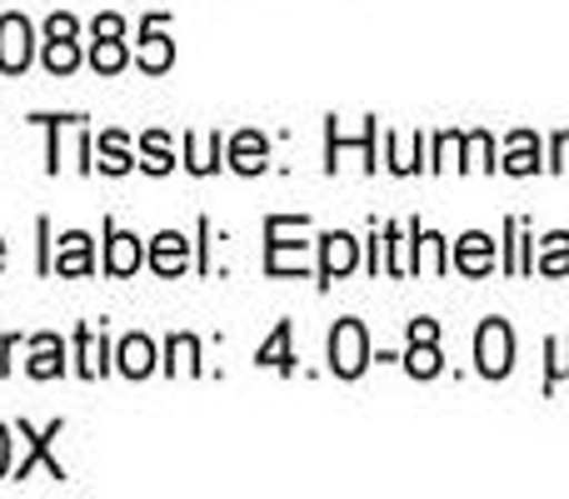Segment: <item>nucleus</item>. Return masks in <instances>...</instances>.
<instances>
[{
	"label": "nucleus",
	"mask_w": 569,
	"mask_h": 499,
	"mask_svg": "<svg viewBox=\"0 0 569 499\" xmlns=\"http://www.w3.org/2000/svg\"><path fill=\"white\" fill-rule=\"evenodd\" d=\"M300 236H310V216H266V275H305L310 270V246Z\"/></svg>",
	"instance_id": "f257e3e1"
},
{
	"label": "nucleus",
	"mask_w": 569,
	"mask_h": 499,
	"mask_svg": "<svg viewBox=\"0 0 569 499\" xmlns=\"http://www.w3.org/2000/svg\"><path fill=\"white\" fill-rule=\"evenodd\" d=\"M60 430H66V420H50L46 430H36L30 420H16V435L26 440V455H20V460L10 465V480H30L36 470H46L50 480L66 485V465L56 460V440H60Z\"/></svg>",
	"instance_id": "f03ea898"
},
{
	"label": "nucleus",
	"mask_w": 569,
	"mask_h": 499,
	"mask_svg": "<svg viewBox=\"0 0 569 499\" xmlns=\"http://www.w3.org/2000/svg\"><path fill=\"white\" fill-rule=\"evenodd\" d=\"M325 360H330V375H340V380H360L365 370H370V335H365V320H355V315H345V320H335L330 340H325Z\"/></svg>",
	"instance_id": "7ed1b4c3"
},
{
	"label": "nucleus",
	"mask_w": 569,
	"mask_h": 499,
	"mask_svg": "<svg viewBox=\"0 0 569 499\" xmlns=\"http://www.w3.org/2000/svg\"><path fill=\"white\" fill-rule=\"evenodd\" d=\"M475 370H480L485 380H505V375L515 370V330H510V320L490 315V320L475 330Z\"/></svg>",
	"instance_id": "20e7f679"
},
{
	"label": "nucleus",
	"mask_w": 569,
	"mask_h": 499,
	"mask_svg": "<svg viewBox=\"0 0 569 499\" xmlns=\"http://www.w3.org/2000/svg\"><path fill=\"white\" fill-rule=\"evenodd\" d=\"M136 66L146 76H166L176 66V40H170V16L166 10H150L140 20V46H136Z\"/></svg>",
	"instance_id": "39448f33"
},
{
	"label": "nucleus",
	"mask_w": 569,
	"mask_h": 499,
	"mask_svg": "<svg viewBox=\"0 0 569 499\" xmlns=\"http://www.w3.org/2000/svg\"><path fill=\"white\" fill-rule=\"evenodd\" d=\"M36 60V26L20 10L0 16V76H26Z\"/></svg>",
	"instance_id": "423d86ee"
},
{
	"label": "nucleus",
	"mask_w": 569,
	"mask_h": 499,
	"mask_svg": "<svg viewBox=\"0 0 569 499\" xmlns=\"http://www.w3.org/2000/svg\"><path fill=\"white\" fill-rule=\"evenodd\" d=\"M360 265V240L350 236V230H325L320 236V265H315V275H320V290H330L335 280H345V275Z\"/></svg>",
	"instance_id": "0eeeda50"
},
{
	"label": "nucleus",
	"mask_w": 569,
	"mask_h": 499,
	"mask_svg": "<svg viewBox=\"0 0 569 499\" xmlns=\"http://www.w3.org/2000/svg\"><path fill=\"white\" fill-rule=\"evenodd\" d=\"M76 375L80 380H100V375L116 365V345H110V335L100 330V325H76Z\"/></svg>",
	"instance_id": "6e6552de"
},
{
	"label": "nucleus",
	"mask_w": 569,
	"mask_h": 499,
	"mask_svg": "<svg viewBox=\"0 0 569 499\" xmlns=\"http://www.w3.org/2000/svg\"><path fill=\"white\" fill-rule=\"evenodd\" d=\"M50 275H60V280H86V275H96V240H90L86 230H66V236H56Z\"/></svg>",
	"instance_id": "1a4fd4ad"
},
{
	"label": "nucleus",
	"mask_w": 569,
	"mask_h": 499,
	"mask_svg": "<svg viewBox=\"0 0 569 499\" xmlns=\"http://www.w3.org/2000/svg\"><path fill=\"white\" fill-rule=\"evenodd\" d=\"M325 130H330V150H325V170H340V146L345 150H360V160H365V176H375V170H380V146H375V140H380V120L375 116H365V136L360 140H340V120H325Z\"/></svg>",
	"instance_id": "9d476101"
},
{
	"label": "nucleus",
	"mask_w": 569,
	"mask_h": 499,
	"mask_svg": "<svg viewBox=\"0 0 569 499\" xmlns=\"http://www.w3.org/2000/svg\"><path fill=\"white\" fill-rule=\"evenodd\" d=\"M450 265L465 275V280H485V275L500 265V250H495V240L485 236V230H470V236H460L450 246Z\"/></svg>",
	"instance_id": "9b49d317"
},
{
	"label": "nucleus",
	"mask_w": 569,
	"mask_h": 499,
	"mask_svg": "<svg viewBox=\"0 0 569 499\" xmlns=\"http://www.w3.org/2000/svg\"><path fill=\"white\" fill-rule=\"evenodd\" d=\"M190 240L180 236V230H160L156 240H150V250H146V265L160 275V280H176V275H186L190 270Z\"/></svg>",
	"instance_id": "f8f14e48"
},
{
	"label": "nucleus",
	"mask_w": 569,
	"mask_h": 499,
	"mask_svg": "<svg viewBox=\"0 0 569 499\" xmlns=\"http://www.w3.org/2000/svg\"><path fill=\"white\" fill-rule=\"evenodd\" d=\"M140 265H146V246H140V236H130V230H120L116 220L106 216V275H116V280H126V275H136Z\"/></svg>",
	"instance_id": "ddd939ff"
},
{
	"label": "nucleus",
	"mask_w": 569,
	"mask_h": 499,
	"mask_svg": "<svg viewBox=\"0 0 569 499\" xmlns=\"http://www.w3.org/2000/svg\"><path fill=\"white\" fill-rule=\"evenodd\" d=\"M226 166L236 170V176H266L270 166V140L260 136V130H236L226 146Z\"/></svg>",
	"instance_id": "4468645a"
},
{
	"label": "nucleus",
	"mask_w": 569,
	"mask_h": 499,
	"mask_svg": "<svg viewBox=\"0 0 569 499\" xmlns=\"http://www.w3.org/2000/svg\"><path fill=\"white\" fill-rule=\"evenodd\" d=\"M505 176H540L545 170V146H540V136L535 130H510L505 136Z\"/></svg>",
	"instance_id": "2eb2a0df"
},
{
	"label": "nucleus",
	"mask_w": 569,
	"mask_h": 499,
	"mask_svg": "<svg viewBox=\"0 0 569 499\" xmlns=\"http://www.w3.org/2000/svg\"><path fill=\"white\" fill-rule=\"evenodd\" d=\"M116 370L126 375V380H146V375H156L160 370V350H156V340L150 335H126V340L116 345Z\"/></svg>",
	"instance_id": "dca6fc26"
},
{
	"label": "nucleus",
	"mask_w": 569,
	"mask_h": 499,
	"mask_svg": "<svg viewBox=\"0 0 569 499\" xmlns=\"http://www.w3.org/2000/svg\"><path fill=\"white\" fill-rule=\"evenodd\" d=\"M30 380H60L66 375V340L56 330L30 335V360H26Z\"/></svg>",
	"instance_id": "f3484780"
},
{
	"label": "nucleus",
	"mask_w": 569,
	"mask_h": 499,
	"mask_svg": "<svg viewBox=\"0 0 569 499\" xmlns=\"http://www.w3.org/2000/svg\"><path fill=\"white\" fill-rule=\"evenodd\" d=\"M220 166H226V136H220V130H210V136L186 130V170L190 176H216Z\"/></svg>",
	"instance_id": "a211bd4d"
},
{
	"label": "nucleus",
	"mask_w": 569,
	"mask_h": 499,
	"mask_svg": "<svg viewBox=\"0 0 569 499\" xmlns=\"http://www.w3.org/2000/svg\"><path fill=\"white\" fill-rule=\"evenodd\" d=\"M140 160L136 150H130L126 130H100L96 136V170H106V176H130Z\"/></svg>",
	"instance_id": "6ab92c4d"
},
{
	"label": "nucleus",
	"mask_w": 569,
	"mask_h": 499,
	"mask_svg": "<svg viewBox=\"0 0 569 499\" xmlns=\"http://www.w3.org/2000/svg\"><path fill=\"white\" fill-rule=\"evenodd\" d=\"M295 325L290 320H280L276 330L266 335V345L256 350V365L260 370H276V375H295Z\"/></svg>",
	"instance_id": "aec40b11"
},
{
	"label": "nucleus",
	"mask_w": 569,
	"mask_h": 499,
	"mask_svg": "<svg viewBox=\"0 0 569 499\" xmlns=\"http://www.w3.org/2000/svg\"><path fill=\"white\" fill-rule=\"evenodd\" d=\"M385 156H390L395 176H420V170H430V160H425V130H415L410 140L385 130Z\"/></svg>",
	"instance_id": "412c9836"
},
{
	"label": "nucleus",
	"mask_w": 569,
	"mask_h": 499,
	"mask_svg": "<svg viewBox=\"0 0 569 499\" xmlns=\"http://www.w3.org/2000/svg\"><path fill=\"white\" fill-rule=\"evenodd\" d=\"M450 270V240L440 230H415V275H445Z\"/></svg>",
	"instance_id": "4be33fe9"
},
{
	"label": "nucleus",
	"mask_w": 569,
	"mask_h": 499,
	"mask_svg": "<svg viewBox=\"0 0 569 499\" xmlns=\"http://www.w3.org/2000/svg\"><path fill=\"white\" fill-rule=\"evenodd\" d=\"M136 160H140V170H150V176H170V170H176V146H170L166 130H146L136 146Z\"/></svg>",
	"instance_id": "5701e85b"
},
{
	"label": "nucleus",
	"mask_w": 569,
	"mask_h": 499,
	"mask_svg": "<svg viewBox=\"0 0 569 499\" xmlns=\"http://www.w3.org/2000/svg\"><path fill=\"white\" fill-rule=\"evenodd\" d=\"M160 370H166V375H180V370H186V375H206V365H200V340H196V335H180V330L170 335Z\"/></svg>",
	"instance_id": "b1692460"
},
{
	"label": "nucleus",
	"mask_w": 569,
	"mask_h": 499,
	"mask_svg": "<svg viewBox=\"0 0 569 499\" xmlns=\"http://www.w3.org/2000/svg\"><path fill=\"white\" fill-rule=\"evenodd\" d=\"M535 275H545V280H565V275H569V230H550V236L540 240Z\"/></svg>",
	"instance_id": "393cba45"
},
{
	"label": "nucleus",
	"mask_w": 569,
	"mask_h": 499,
	"mask_svg": "<svg viewBox=\"0 0 569 499\" xmlns=\"http://www.w3.org/2000/svg\"><path fill=\"white\" fill-rule=\"evenodd\" d=\"M405 375H415V380H435V375H445V355H440V340H410V350L400 355Z\"/></svg>",
	"instance_id": "a878e982"
},
{
	"label": "nucleus",
	"mask_w": 569,
	"mask_h": 499,
	"mask_svg": "<svg viewBox=\"0 0 569 499\" xmlns=\"http://www.w3.org/2000/svg\"><path fill=\"white\" fill-rule=\"evenodd\" d=\"M90 70L96 76H120V70L130 66V50H126V40H106V36H96V46H90Z\"/></svg>",
	"instance_id": "bb28decb"
},
{
	"label": "nucleus",
	"mask_w": 569,
	"mask_h": 499,
	"mask_svg": "<svg viewBox=\"0 0 569 499\" xmlns=\"http://www.w3.org/2000/svg\"><path fill=\"white\" fill-rule=\"evenodd\" d=\"M40 60H46V70L56 80H66V76H76V66H80V46H76V40H46Z\"/></svg>",
	"instance_id": "cd10ccee"
},
{
	"label": "nucleus",
	"mask_w": 569,
	"mask_h": 499,
	"mask_svg": "<svg viewBox=\"0 0 569 499\" xmlns=\"http://www.w3.org/2000/svg\"><path fill=\"white\" fill-rule=\"evenodd\" d=\"M465 170H485V176H495V170H500V160H495V136L490 130H470V136H465Z\"/></svg>",
	"instance_id": "c85d7f7f"
},
{
	"label": "nucleus",
	"mask_w": 569,
	"mask_h": 499,
	"mask_svg": "<svg viewBox=\"0 0 569 499\" xmlns=\"http://www.w3.org/2000/svg\"><path fill=\"white\" fill-rule=\"evenodd\" d=\"M86 116H30V126H46V170L50 176H60V130L66 126H80Z\"/></svg>",
	"instance_id": "c756f323"
},
{
	"label": "nucleus",
	"mask_w": 569,
	"mask_h": 499,
	"mask_svg": "<svg viewBox=\"0 0 569 499\" xmlns=\"http://www.w3.org/2000/svg\"><path fill=\"white\" fill-rule=\"evenodd\" d=\"M545 395L555 390L560 380H569V335H555V340H545Z\"/></svg>",
	"instance_id": "7c9ffc66"
},
{
	"label": "nucleus",
	"mask_w": 569,
	"mask_h": 499,
	"mask_svg": "<svg viewBox=\"0 0 569 499\" xmlns=\"http://www.w3.org/2000/svg\"><path fill=\"white\" fill-rule=\"evenodd\" d=\"M460 150H465V130H440L435 136V160H430V170H460Z\"/></svg>",
	"instance_id": "2f4dec72"
},
{
	"label": "nucleus",
	"mask_w": 569,
	"mask_h": 499,
	"mask_svg": "<svg viewBox=\"0 0 569 499\" xmlns=\"http://www.w3.org/2000/svg\"><path fill=\"white\" fill-rule=\"evenodd\" d=\"M80 36V20L70 16V10H56V16L46 20V40H76Z\"/></svg>",
	"instance_id": "473e14b6"
},
{
	"label": "nucleus",
	"mask_w": 569,
	"mask_h": 499,
	"mask_svg": "<svg viewBox=\"0 0 569 499\" xmlns=\"http://www.w3.org/2000/svg\"><path fill=\"white\" fill-rule=\"evenodd\" d=\"M196 236H200V240H196V270H200V275H210V246H216L210 236H216V226H210V220L200 216V220H196Z\"/></svg>",
	"instance_id": "72a5a7b5"
},
{
	"label": "nucleus",
	"mask_w": 569,
	"mask_h": 499,
	"mask_svg": "<svg viewBox=\"0 0 569 499\" xmlns=\"http://www.w3.org/2000/svg\"><path fill=\"white\" fill-rule=\"evenodd\" d=\"M36 236H40V255H36V270L50 275V260H56V236H50V220H36Z\"/></svg>",
	"instance_id": "f704fd0d"
},
{
	"label": "nucleus",
	"mask_w": 569,
	"mask_h": 499,
	"mask_svg": "<svg viewBox=\"0 0 569 499\" xmlns=\"http://www.w3.org/2000/svg\"><path fill=\"white\" fill-rule=\"evenodd\" d=\"M550 176H569V130L550 136Z\"/></svg>",
	"instance_id": "c9c22d12"
},
{
	"label": "nucleus",
	"mask_w": 569,
	"mask_h": 499,
	"mask_svg": "<svg viewBox=\"0 0 569 499\" xmlns=\"http://www.w3.org/2000/svg\"><path fill=\"white\" fill-rule=\"evenodd\" d=\"M90 30H96V36H106V40H126V20H120L116 10H100V16L90 20Z\"/></svg>",
	"instance_id": "e433bc0d"
},
{
	"label": "nucleus",
	"mask_w": 569,
	"mask_h": 499,
	"mask_svg": "<svg viewBox=\"0 0 569 499\" xmlns=\"http://www.w3.org/2000/svg\"><path fill=\"white\" fill-rule=\"evenodd\" d=\"M365 270H370V275H385V236H380V230L370 236V260H365Z\"/></svg>",
	"instance_id": "4c0bfd02"
},
{
	"label": "nucleus",
	"mask_w": 569,
	"mask_h": 499,
	"mask_svg": "<svg viewBox=\"0 0 569 499\" xmlns=\"http://www.w3.org/2000/svg\"><path fill=\"white\" fill-rule=\"evenodd\" d=\"M0 480H10V425H0Z\"/></svg>",
	"instance_id": "58836bf2"
},
{
	"label": "nucleus",
	"mask_w": 569,
	"mask_h": 499,
	"mask_svg": "<svg viewBox=\"0 0 569 499\" xmlns=\"http://www.w3.org/2000/svg\"><path fill=\"white\" fill-rule=\"evenodd\" d=\"M0 270H6V240H0Z\"/></svg>",
	"instance_id": "ea45409f"
},
{
	"label": "nucleus",
	"mask_w": 569,
	"mask_h": 499,
	"mask_svg": "<svg viewBox=\"0 0 569 499\" xmlns=\"http://www.w3.org/2000/svg\"><path fill=\"white\" fill-rule=\"evenodd\" d=\"M0 380H6V375H0Z\"/></svg>",
	"instance_id": "a19ab883"
}]
</instances>
